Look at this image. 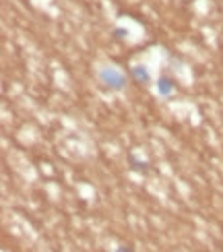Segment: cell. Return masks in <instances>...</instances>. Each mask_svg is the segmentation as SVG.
<instances>
[{
	"label": "cell",
	"instance_id": "obj_1",
	"mask_svg": "<svg viewBox=\"0 0 223 252\" xmlns=\"http://www.w3.org/2000/svg\"><path fill=\"white\" fill-rule=\"evenodd\" d=\"M97 79H99L101 85H103L105 89H110V91H122V89L126 87V77H124V72L118 70L116 66H103V68H99Z\"/></svg>",
	"mask_w": 223,
	"mask_h": 252
},
{
	"label": "cell",
	"instance_id": "obj_2",
	"mask_svg": "<svg viewBox=\"0 0 223 252\" xmlns=\"http://www.w3.org/2000/svg\"><path fill=\"white\" fill-rule=\"evenodd\" d=\"M155 89H157V95L159 97H172L174 95V91H176V81L172 77H167V75H161L157 79L155 83Z\"/></svg>",
	"mask_w": 223,
	"mask_h": 252
},
{
	"label": "cell",
	"instance_id": "obj_3",
	"mask_svg": "<svg viewBox=\"0 0 223 252\" xmlns=\"http://www.w3.org/2000/svg\"><path fill=\"white\" fill-rule=\"evenodd\" d=\"M128 163H130V167H132V170L134 172H139V174H149V172H151V165H149L145 159H139V157H136L132 151L128 153Z\"/></svg>",
	"mask_w": 223,
	"mask_h": 252
},
{
	"label": "cell",
	"instance_id": "obj_4",
	"mask_svg": "<svg viewBox=\"0 0 223 252\" xmlns=\"http://www.w3.org/2000/svg\"><path fill=\"white\" fill-rule=\"evenodd\" d=\"M130 75H132V79L136 81V83H151V72L147 70V66H143V64H139V66H132L130 68Z\"/></svg>",
	"mask_w": 223,
	"mask_h": 252
},
{
	"label": "cell",
	"instance_id": "obj_5",
	"mask_svg": "<svg viewBox=\"0 0 223 252\" xmlns=\"http://www.w3.org/2000/svg\"><path fill=\"white\" fill-rule=\"evenodd\" d=\"M126 35H128V29H124V27H116L114 29V39H124Z\"/></svg>",
	"mask_w": 223,
	"mask_h": 252
},
{
	"label": "cell",
	"instance_id": "obj_6",
	"mask_svg": "<svg viewBox=\"0 0 223 252\" xmlns=\"http://www.w3.org/2000/svg\"><path fill=\"white\" fill-rule=\"evenodd\" d=\"M116 252H134V248L132 246H118V248H116Z\"/></svg>",
	"mask_w": 223,
	"mask_h": 252
}]
</instances>
